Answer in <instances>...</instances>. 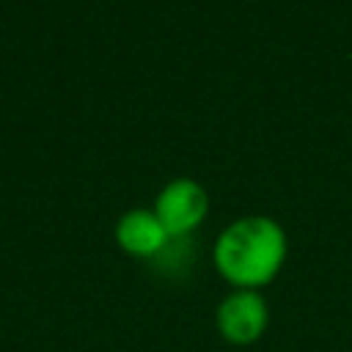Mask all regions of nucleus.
I'll return each instance as SVG.
<instances>
[{
  "mask_svg": "<svg viewBox=\"0 0 352 352\" xmlns=\"http://www.w3.org/2000/svg\"><path fill=\"white\" fill-rule=\"evenodd\" d=\"M116 242L129 256L151 258L168 248L170 234L165 231L154 209H129L116 223Z\"/></svg>",
  "mask_w": 352,
  "mask_h": 352,
  "instance_id": "obj_4",
  "label": "nucleus"
},
{
  "mask_svg": "<svg viewBox=\"0 0 352 352\" xmlns=\"http://www.w3.org/2000/svg\"><path fill=\"white\" fill-rule=\"evenodd\" d=\"M214 319H217L220 336L228 344L248 346L264 336L270 324V308H267V300L256 289H234L217 305Z\"/></svg>",
  "mask_w": 352,
  "mask_h": 352,
  "instance_id": "obj_3",
  "label": "nucleus"
},
{
  "mask_svg": "<svg viewBox=\"0 0 352 352\" xmlns=\"http://www.w3.org/2000/svg\"><path fill=\"white\" fill-rule=\"evenodd\" d=\"M209 209V195L206 190L190 179V176H176L170 179L157 201H154V214L160 217V223L165 226V231L170 234V239L176 236H187L192 228L201 226V220L206 217Z\"/></svg>",
  "mask_w": 352,
  "mask_h": 352,
  "instance_id": "obj_2",
  "label": "nucleus"
},
{
  "mask_svg": "<svg viewBox=\"0 0 352 352\" xmlns=\"http://www.w3.org/2000/svg\"><path fill=\"white\" fill-rule=\"evenodd\" d=\"M286 231L267 214H248L228 223L214 239L212 258L217 272L236 289L267 286L286 261Z\"/></svg>",
  "mask_w": 352,
  "mask_h": 352,
  "instance_id": "obj_1",
  "label": "nucleus"
}]
</instances>
